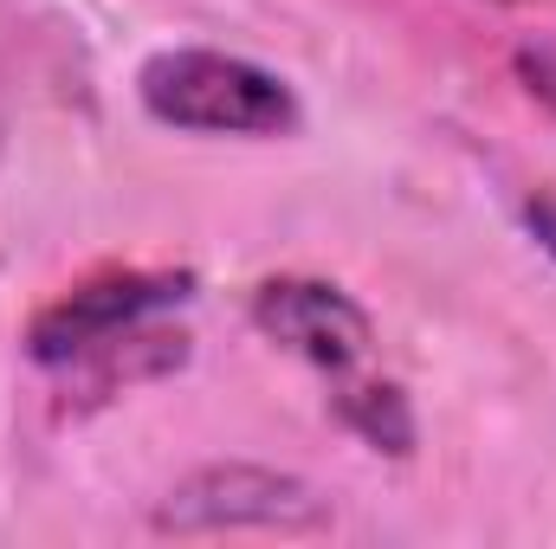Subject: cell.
Wrapping results in <instances>:
<instances>
[{"instance_id":"obj_1","label":"cell","mask_w":556,"mask_h":549,"mask_svg":"<svg viewBox=\"0 0 556 549\" xmlns=\"http://www.w3.org/2000/svg\"><path fill=\"white\" fill-rule=\"evenodd\" d=\"M137 104L181 137H240V142H278L298 137L304 104L298 91L220 46H162L137 72Z\"/></svg>"},{"instance_id":"obj_2","label":"cell","mask_w":556,"mask_h":549,"mask_svg":"<svg viewBox=\"0 0 556 549\" xmlns=\"http://www.w3.org/2000/svg\"><path fill=\"white\" fill-rule=\"evenodd\" d=\"M149 524L162 537H240V531H266V537H311L330 524V498L278 465L253 459H214L194 465L188 478H175Z\"/></svg>"},{"instance_id":"obj_3","label":"cell","mask_w":556,"mask_h":549,"mask_svg":"<svg viewBox=\"0 0 556 549\" xmlns=\"http://www.w3.org/2000/svg\"><path fill=\"white\" fill-rule=\"evenodd\" d=\"M201 291V278L181 272V266H111V272H91L78 284H65L52 304L33 310L26 323V356L33 369H59L137 323H155L168 310H181L188 297Z\"/></svg>"},{"instance_id":"obj_4","label":"cell","mask_w":556,"mask_h":549,"mask_svg":"<svg viewBox=\"0 0 556 549\" xmlns=\"http://www.w3.org/2000/svg\"><path fill=\"white\" fill-rule=\"evenodd\" d=\"M247 317L273 349L317 369L324 382H337L350 369H369V356H376V317L330 278L311 272L260 278L253 297H247Z\"/></svg>"},{"instance_id":"obj_5","label":"cell","mask_w":556,"mask_h":549,"mask_svg":"<svg viewBox=\"0 0 556 549\" xmlns=\"http://www.w3.org/2000/svg\"><path fill=\"white\" fill-rule=\"evenodd\" d=\"M188 356H194V336L181 323L155 317V323H137V330H124V336H111V343H98V349H85V356H72V362H59L46 375H59V388H65L59 401L65 408L91 413L104 401H117V395H137L149 382L181 375Z\"/></svg>"},{"instance_id":"obj_6","label":"cell","mask_w":556,"mask_h":549,"mask_svg":"<svg viewBox=\"0 0 556 549\" xmlns=\"http://www.w3.org/2000/svg\"><path fill=\"white\" fill-rule=\"evenodd\" d=\"M330 413L382 459H408L420 446V420H415V401L395 375H369V369H350L330 382Z\"/></svg>"},{"instance_id":"obj_7","label":"cell","mask_w":556,"mask_h":549,"mask_svg":"<svg viewBox=\"0 0 556 549\" xmlns=\"http://www.w3.org/2000/svg\"><path fill=\"white\" fill-rule=\"evenodd\" d=\"M511 78L525 85V98L544 111L556 124V46H544V39H525L518 52H511Z\"/></svg>"},{"instance_id":"obj_8","label":"cell","mask_w":556,"mask_h":549,"mask_svg":"<svg viewBox=\"0 0 556 549\" xmlns=\"http://www.w3.org/2000/svg\"><path fill=\"white\" fill-rule=\"evenodd\" d=\"M518 220H525V233H531V246L544 253L556 266V194H531L525 207H518Z\"/></svg>"},{"instance_id":"obj_9","label":"cell","mask_w":556,"mask_h":549,"mask_svg":"<svg viewBox=\"0 0 556 549\" xmlns=\"http://www.w3.org/2000/svg\"><path fill=\"white\" fill-rule=\"evenodd\" d=\"M492 7H544V0H492Z\"/></svg>"}]
</instances>
